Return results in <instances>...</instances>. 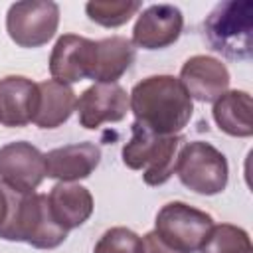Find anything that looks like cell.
I'll list each match as a JSON object with an SVG mask.
<instances>
[{
  "mask_svg": "<svg viewBox=\"0 0 253 253\" xmlns=\"http://www.w3.org/2000/svg\"><path fill=\"white\" fill-rule=\"evenodd\" d=\"M134 121L164 136L178 134L192 119L194 101L174 75H150L128 93Z\"/></svg>",
  "mask_w": 253,
  "mask_h": 253,
  "instance_id": "6da1fadb",
  "label": "cell"
},
{
  "mask_svg": "<svg viewBox=\"0 0 253 253\" xmlns=\"http://www.w3.org/2000/svg\"><path fill=\"white\" fill-rule=\"evenodd\" d=\"M182 142L184 138L180 134H156L134 121L130 125V138L121 152L123 162L130 170H140L148 186H162L174 174Z\"/></svg>",
  "mask_w": 253,
  "mask_h": 253,
  "instance_id": "7a4b0ae2",
  "label": "cell"
},
{
  "mask_svg": "<svg viewBox=\"0 0 253 253\" xmlns=\"http://www.w3.org/2000/svg\"><path fill=\"white\" fill-rule=\"evenodd\" d=\"M210 45L227 59L251 57V32H253V2L227 0L219 2L204 22Z\"/></svg>",
  "mask_w": 253,
  "mask_h": 253,
  "instance_id": "3957f363",
  "label": "cell"
},
{
  "mask_svg": "<svg viewBox=\"0 0 253 253\" xmlns=\"http://www.w3.org/2000/svg\"><path fill=\"white\" fill-rule=\"evenodd\" d=\"M174 172L188 190L200 196L221 194L229 180L225 154L204 140H192L180 146Z\"/></svg>",
  "mask_w": 253,
  "mask_h": 253,
  "instance_id": "277c9868",
  "label": "cell"
},
{
  "mask_svg": "<svg viewBox=\"0 0 253 253\" xmlns=\"http://www.w3.org/2000/svg\"><path fill=\"white\" fill-rule=\"evenodd\" d=\"M213 225V217L204 210L188 206L186 202H168L156 213L154 231L172 249L196 253L206 243Z\"/></svg>",
  "mask_w": 253,
  "mask_h": 253,
  "instance_id": "5b68a950",
  "label": "cell"
},
{
  "mask_svg": "<svg viewBox=\"0 0 253 253\" xmlns=\"http://www.w3.org/2000/svg\"><path fill=\"white\" fill-rule=\"evenodd\" d=\"M59 6L49 0L14 2L6 14V32L20 47H42L57 32Z\"/></svg>",
  "mask_w": 253,
  "mask_h": 253,
  "instance_id": "8992f818",
  "label": "cell"
},
{
  "mask_svg": "<svg viewBox=\"0 0 253 253\" xmlns=\"http://www.w3.org/2000/svg\"><path fill=\"white\" fill-rule=\"evenodd\" d=\"M67 233L53 219L45 194L32 192L22 196L14 241H24L36 249H55L67 239Z\"/></svg>",
  "mask_w": 253,
  "mask_h": 253,
  "instance_id": "52a82bcc",
  "label": "cell"
},
{
  "mask_svg": "<svg viewBox=\"0 0 253 253\" xmlns=\"http://www.w3.org/2000/svg\"><path fill=\"white\" fill-rule=\"evenodd\" d=\"M45 178L43 152L26 140L0 146V182L20 194H32Z\"/></svg>",
  "mask_w": 253,
  "mask_h": 253,
  "instance_id": "ba28073f",
  "label": "cell"
},
{
  "mask_svg": "<svg viewBox=\"0 0 253 253\" xmlns=\"http://www.w3.org/2000/svg\"><path fill=\"white\" fill-rule=\"evenodd\" d=\"M184 30V14L174 4H152L144 8L132 28V45L142 49H164L178 42Z\"/></svg>",
  "mask_w": 253,
  "mask_h": 253,
  "instance_id": "9c48e42d",
  "label": "cell"
},
{
  "mask_svg": "<svg viewBox=\"0 0 253 253\" xmlns=\"http://www.w3.org/2000/svg\"><path fill=\"white\" fill-rule=\"evenodd\" d=\"M75 111L79 125L95 130L103 123H119L126 117L128 93L119 83H93L79 95Z\"/></svg>",
  "mask_w": 253,
  "mask_h": 253,
  "instance_id": "30bf717a",
  "label": "cell"
},
{
  "mask_svg": "<svg viewBox=\"0 0 253 253\" xmlns=\"http://www.w3.org/2000/svg\"><path fill=\"white\" fill-rule=\"evenodd\" d=\"M178 79L192 101L213 103L229 91L231 75L221 59L211 55H192L184 61Z\"/></svg>",
  "mask_w": 253,
  "mask_h": 253,
  "instance_id": "8fae6325",
  "label": "cell"
},
{
  "mask_svg": "<svg viewBox=\"0 0 253 253\" xmlns=\"http://www.w3.org/2000/svg\"><path fill=\"white\" fill-rule=\"evenodd\" d=\"M45 158V176L57 182H79L89 178L101 162V148L93 142H75L49 150Z\"/></svg>",
  "mask_w": 253,
  "mask_h": 253,
  "instance_id": "7c38bea8",
  "label": "cell"
},
{
  "mask_svg": "<svg viewBox=\"0 0 253 253\" xmlns=\"http://www.w3.org/2000/svg\"><path fill=\"white\" fill-rule=\"evenodd\" d=\"M136 47L128 38L111 36L105 40H93L89 79L95 83H117L134 63Z\"/></svg>",
  "mask_w": 253,
  "mask_h": 253,
  "instance_id": "4fadbf2b",
  "label": "cell"
},
{
  "mask_svg": "<svg viewBox=\"0 0 253 253\" xmlns=\"http://www.w3.org/2000/svg\"><path fill=\"white\" fill-rule=\"evenodd\" d=\"M91 43L93 40H87L83 36H75V34L59 36L49 53L51 79L67 85L89 79Z\"/></svg>",
  "mask_w": 253,
  "mask_h": 253,
  "instance_id": "5bb4252c",
  "label": "cell"
},
{
  "mask_svg": "<svg viewBox=\"0 0 253 253\" xmlns=\"http://www.w3.org/2000/svg\"><path fill=\"white\" fill-rule=\"evenodd\" d=\"M38 103V83L24 75L0 79V125L10 128L26 126L34 121Z\"/></svg>",
  "mask_w": 253,
  "mask_h": 253,
  "instance_id": "9a60e30c",
  "label": "cell"
},
{
  "mask_svg": "<svg viewBox=\"0 0 253 253\" xmlns=\"http://www.w3.org/2000/svg\"><path fill=\"white\" fill-rule=\"evenodd\" d=\"M49 210L53 219L65 229H77L81 227L93 213V196L91 192L75 182H57L49 196Z\"/></svg>",
  "mask_w": 253,
  "mask_h": 253,
  "instance_id": "2e32d148",
  "label": "cell"
},
{
  "mask_svg": "<svg viewBox=\"0 0 253 253\" xmlns=\"http://www.w3.org/2000/svg\"><path fill=\"white\" fill-rule=\"evenodd\" d=\"M75 105V91L67 83L55 79L42 81L38 83V103L32 123L40 128H57L73 115Z\"/></svg>",
  "mask_w": 253,
  "mask_h": 253,
  "instance_id": "e0dca14e",
  "label": "cell"
},
{
  "mask_svg": "<svg viewBox=\"0 0 253 253\" xmlns=\"http://www.w3.org/2000/svg\"><path fill=\"white\" fill-rule=\"evenodd\" d=\"M251 109V95L247 91L233 89L213 101L211 115L221 132L237 138H249L253 134Z\"/></svg>",
  "mask_w": 253,
  "mask_h": 253,
  "instance_id": "ac0fdd59",
  "label": "cell"
},
{
  "mask_svg": "<svg viewBox=\"0 0 253 253\" xmlns=\"http://www.w3.org/2000/svg\"><path fill=\"white\" fill-rule=\"evenodd\" d=\"M200 253H253L251 237L243 227L233 223L213 225Z\"/></svg>",
  "mask_w": 253,
  "mask_h": 253,
  "instance_id": "d6986e66",
  "label": "cell"
},
{
  "mask_svg": "<svg viewBox=\"0 0 253 253\" xmlns=\"http://www.w3.org/2000/svg\"><path fill=\"white\" fill-rule=\"evenodd\" d=\"M138 10V0H91L85 4L89 20L103 28H119L126 24Z\"/></svg>",
  "mask_w": 253,
  "mask_h": 253,
  "instance_id": "ffe728a7",
  "label": "cell"
},
{
  "mask_svg": "<svg viewBox=\"0 0 253 253\" xmlns=\"http://www.w3.org/2000/svg\"><path fill=\"white\" fill-rule=\"evenodd\" d=\"M93 253H142V237L128 227H111L99 237Z\"/></svg>",
  "mask_w": 253,
  "mask_h": 253,
  "instance_id": "44dd1931",
  "label": "cell"
},
{
  "mask_svg": "<svg viewBox=\"0 0 253 253\" xmlns=\"http://www.w3.org/2000/svg\"><path fill=\"white\" fill-rule=\"evenodd\" d=\"M22 196L24 194H20V192L8 188L4 182H0V237L6 241H14L16 219H18Z\"/></svg>",
  "mask_w": 253,
  "mask_h": 253,
  "instance_id": "7402d4cb",
  "label": "cell"
},
{
  "mask_svg": "<svg viewBox=\"0 0 253 253\" xmlns=\"http://www.w3.org/2000/svg\"><path fill=\"white\" fill-rule=\"evenodd\" d=\"M142 253H180V251L166 245L156 235V231H148L146 235H142Z\"/></svg>",
  "mask_w": 253,
  "mask_h": 253,
  "instance_id": "603a6c76",
  "label": "cell"
}]
</instances>
